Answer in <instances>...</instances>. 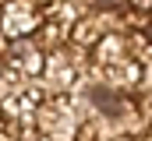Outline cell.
<instances>
[{"mask_svg":"<svg viewBox=\"0 0 152 141\" xmlns=\"http://www.w3.org/2000/svg\"><path fill=\"white\" fill-rule=\"evenodd\" d=\"M42 14L32 0H4L0 4V35L4 39H21V35L36 32Z\"/></svg>","mask_w":152,"mask_h":141,"instance_id":"6da1fadb","label":"cell"},{"mask_svg":"<svg viewBox=\"0 0 152 141\" xmlns=\"http://www.w3.org/2000/svg\"><path fill=\"white\" fill-rule=\"evenodd\" d=\"M127 49H124V32H103L92 46V64L96 67H110L117 60H124Z\"/></svg>","mask_w":152,"mask_h":141,"instance_id":"7a4b0ae2","label":"cell"}]
</instances>
